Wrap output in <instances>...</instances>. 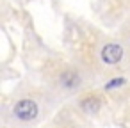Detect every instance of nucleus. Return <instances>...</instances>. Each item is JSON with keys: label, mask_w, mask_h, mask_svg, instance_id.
Listing matches in <instances>:
<instances>
[{"label": "nucleus", "mask_w": 130, "mask_h": 128, "mask_svg": "<svg viewBox=\"0 0 130 128\" xmlns=\"http://www.w3.org/2000/svg\"><path fill=\"white\" fill-rule=\"evenodd\" d=\"M14 116L22 121H32L38 116V105L32 100H20L14 105Z\"/></svg>", "instance_id": "1"}, {"label": "nucleus", "mask_w": 130, "mask_h": 128, "mask_svg": "<svg viewBox=\"0 0 130 128\" xmlns=\"http://www.w3.org/2000/svg\"><path fill=\"white\" fill-rule=\"evenodd\" d=\"M121 57H123V48L119 45H116V43L105 45L103 50H102V59L107 64H116V62L121 61Z\"/></svg>", "instance_id": "2"}, {"label": "nucleus", "mask_w": 130, "mask_h": 128, "mask_svg": "<svg viewBox=\"0 0 130 128\" xmlns=\"http://www.w3.org/2000/svg\"><path fill=\"white\" fill-rule=\"evenodd\" d=\"M87 114H96L98 110H100V107H102V101L98 100V98H94V96H91V98H86L84 101H82V105H80Z\"/></svg>", "instance_id": "3"}, {"label": "nucleus", "mask_w": 130, "mask_h": 128, "mask_svg": "<svg viewBox=\"0 0 130 128\" xmlns=\"http://www.w3.org/2000/svg\"><path fill=\"white\" fill-rule=\"evenodd\" d=\"M78 82H80V78L77 77L75 71H66V73L62 75V84H64L66 87H77Z\"/></svg>", "instance_id": "4"}, {"label": "nucleus", "mask_w": 130, "mask_h": 128, "mask_svg": "<svg viewBox=\"0 0 130 128\" xmlns=\"http://www.w3.org/2000/svg\"><path fill=\"white\" fill-rule=\"evenodd\" d=\"M125 84V78H114V80H110L107 85H105V89H114V87H121Z\"/></svg>", "instance_id": "5"}]
</instances>
